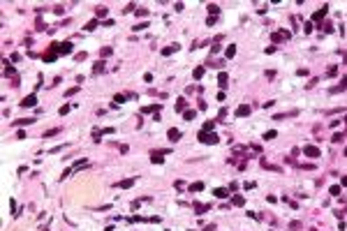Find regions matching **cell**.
Wrapping results in <instances>:
<instances>
[{"label": "cell", "mask_w": 347, "mask_h": 231, "mask_svg": "<svg viewBox=\"0 0 347 231\" xmlns=\"http://www.w3.org/2000/svg\"><path fill=\"white\" fill-rule=\"evenodd\" d=\"M72 42H60V44H51V49H49V53H56V56H67V53H72Z\"/></svg>", "instance_id": "6da1fadb"}, {"label": "cell", "mask_w": 347, "mask_h": 231, "mask_svg": "<svg viewBox=\"0 0 347 231\" xmlns=\"http://www.w3.org/2000/svg\"><path fill=\"white\" fill-rule=\"evenodd\" d=\"M86 166H88V160H76V162H74V164L69 166V169L65 171V173L60 176V178H69L72 173H76V171H81V169H86Z\"/></svg>", "instance_id": "7a4b0ae2"}, {"label": "cell", "mask_w": 347, "mask_h": 231, "mask_svg": "<svg viewBox=\"0 0 347 231\" xmlns=\"http://www.w3.org/2000/svg\"><path fill=\"white\" fill-rule=\"evenodd\" d=\"M199 141L201 143H218V134H211V132H199Z\"/></svg>", "instance_id": "3957f363"}, {"label": "cell", "mask_w": 347, "mask_h": 231, "mask_svg": "<svg viewBox=\"0 0 347 231\" xmlns=\"http://www.w3.org/2000/svg\"><path fill=\"white\" fill-rule=\"evenodd\" d=\"M303 155L306 157H319V148L317 146H306L303 148Z\"/></svg>", "instance_id": "277c9868"}, {"label": "cell", "mask_w": 347, "mask_h": 231, "mask_svg": "<svg viewBox=\"0 0 347 231\" xmlns=\"http://www.w3.org/2000/svg\"><path fill=\"white\" fill-rule=\"evenodd\" d=\"M167 136H169V141H171V143H176V141H181V136H183V134H181V130L171 127V130L167 132Z\"/></svg>", "instance_id": "5b68a950"}, {"label": "cell", "mask_w": 347, "mask_h": 231, "mask_svg": "<svg viewBox=\"0 0 347 231\" xmlns=\"http://www.w3.org/2000/svg\"><path fill=\"white\" fill-rule=\"evenodd\" d=\"M35 104H37V95H35V93L28 95V97H23V102H21V106H26V109H28V106H35Z\"/></svg>", "instance_id": "8992f818"}, {"label": "cell", "mask_w": 347, "mask_h": 231, "mask_svg": "<svg viewBox=\"0 0 347 231\" xmlns=\"http://www.w3.org/2000/svg\"><path fill=\"white\" fill-rule=\"evenodd\" d=\"M326 12H329V5H324L322 9H317L315 14H313V21H322V19L326 16Z\"/></svg>", "instance_id": "52a82bcc"}, {"label": "cell", "mask_w": 347, "mask_h": 231, "mask_svg": "<svg viewBox=\"0 0 347 231\" xmlns=\"http://www.w3.org/2000/svg\"><path fill=\"white\" fill-rule=\"evenodd\" d=\"M167 153H169V150H162V153H160V150H155V153L151 155V162H155V164H158V162H162V160H164L162 155H167Z\"/></svg>", "instance_id": "ba28073f"}, {"label": "cell", "mask_w": 347, "mask_h": 231, "mask_svg": "<svg viewBox=\"0 0 347 231\" xmlns=\"http://www.w3.org/2000/svg\"><path fill=\"white\" fill-rule=\"evenodd\" d=\"M248 113H250V106H248V104H241V106L236 109V116H238V118H243V116H248Z\"/></svg>", "instance_id": "9c48e42d"}, {"label": "cell", "mask_w": 347, "mask_h": 231, "mask_svg": "<svg viewBox=\"0 0 347 231\" xmlns=\"http://www.w3.org/2000/svg\"><path fill=\"white\" fill-rule=\"evenodd\" d=\"M213 194H215L218 199H227V197H229V190H224V187H215V190H213Z\"/></svg>", "instance_id": "30bf717a"}, {"label": "cell", "mask_w": 347, "mask_h": 231, "mask_svg": "<svg viewBox=\"0 0 347 231\" xmlns=\"http://www.w3.org/2000/svg\"><path fill=\"white\" fill-rule=\"evenodd\" d=\"M178 49H181L178 44H169L167 49H162V56H171V53H174V51H178Z\"/></svg>", "instance_id": "8fae6325"}, {"label": "cell", "mask_w": 347, "mask_h": 231, "mask_svg": "<svg viewBox=\"0 0 347 231\" xmlns=\"http://www.w3.org/2000/svg\"><path fill=\"white\" fill-rule=\"evenodd\" d=\"M132 185H134V178H127V180H121V183H116V187H123V190L132 187Z\"/></svg>", "instance_id": "7c38bea8"}, {"label": "cell", "mask_w": 347, "mask_h": 231, "mask_svg": "<svg viewBox=\"0 0 347 231\" xmlns=\"http://www.w3.org/2000/svg\"><path fill=\"white\" fill-rule=\"evenodd\" d=\"M30 123H35L32 118H21V120H14V127H23V125H30Z\"/></svg>", "instance_id": "4fadbf2b"}, {"label": "cell", "mask_w": 347, "mask_h": 231, "mask_svg": "<svg viewBox=\"0 0 347 231\" xmlns=\"http://www.w3.org/2000/svg\"><path fill=\"white\" fill-rule=\"evenodd\" d=\"M160 104H151V106H144V113H158Z\"/></svg>", "instance_id": "5bb4252c"}, {"label": "cell", "mask_w": 347, "mask_h": 231, "mask_svg": "<svg viewBox=\"0 0 347 231\" xmlns=\"http://www.w3.org/2000/svg\"><path fill=\"white\" fill-rule=\"evenodd\" d=\"M345 88H347V76L343 79V83H340V86H336V88H331V93H340V90H345Z\"/></svg>", "instance_id": "9a60e30c"}, {"label": "cell", "mask_w": 347, "mask_h": 231, "mask_svg": "<svg viewBox=\"0 0 347 231\" xmlns=\"http://www.w3.org/2000/svg\"><path fill=\"white\" fill-rule=\"evenodd\" d=\"M213 127H215V120H206V123H204V130H201V132H211Z\"/></svg>", "instance_id": "2e32d148"}, {"label": "cell", "mask_w": 347, "mask_h": 231, "mask_svg": "<svg viewBox=\"0 0 347 231\" xmlns=\"http://www.w3.org/2000/svg\"><path fill=\"white\" fill-rule=\"evenodd\" d=\"M204 190V183H192L190 185V192H201Z\"/></svg>", "instance_id": "e0dca14e"}, {"label": "cell", "mask_w": 347, "mask_h": 231, "mask_svg": "<svg viewBox=\"0 0 347 231\" xmlns=\"http://www.w3.org/2000/svg\"><path fill=\"white\" fill-rule=\"evenodd\" d=\"M224 56H227V58H234V56H236V46L231 44V46H229V49L224 51Z\"/></svg>", "instance_id": "ac0fdd59"}, {"label": "cell", "mask_w": 347, "mask_h": 231, "mask_svg": "<svg viewBox=\"0 0 347 231\" xmlns=\"http://www.w3.org/2000/svg\"><path fill=\"white\" fill-rule=\"evenodd\" d=\"M127 97H134V95H116V97H114V102H116V104H121V102H125Z\"/></svg>", "instance_id": "d6986e66"}, {"label": "cell", "mask_w": 347, "mask_h": 231, "mask_svg": "<svg viewBox=\"0 0 347 231\" xmlns=\"http://www.w3.org/2000/svg\"><path fill=\"white\" fill-rule=\"evenodd\" d=\"M194 210L197 213H204V210H208V206L206 203H194Z\"/></svg>", "instance_id": "ffe728a7"}, {"label": "cell", "mask_w": 347, "mask_h": 231, "mask_svg": "<svg viewBox=\"0 0 347 231\" xmlns=\"http://www.w3.org/2000/svg\"><path fill=\"white\" fill-rule=\"evenodd\" d=\"M53 14L63 16V14H65V7H63V5H56V7H53Z\"/></svg>", "instance_id": "44dd1931"}, {"label": "cell", "mask_w": 347, "mask_h": 231, "mask_svg": "<svg viewBox=\"0 0 347 231\" xmlns=\"http://www.w3.org/2000/svg\"><path fill=\"white\" fill-rule=\"evenodd\" d=\"M95 28H97V19H93V21L86 23V30H95Z\"/></svg>", "instance_id": "7402d4cb"}, {"label": "cell", "mask_w": 347, "mask_h": 231, "mask_svg": "<svg viewBox=\"0 0 347 231\" xmlns=\"http://www.w3.org/2000/svg\"><path fill=\"white\" fill-rule=\"evenodd\" d=\"M102 69H104V63H102V60H100V63H95V67H93V72H95V74H100Z\"/></svg>", "instance_id": "603a6c76"}, {"label": "cell", "mask_w": 347, "mask_h": 231, "mask_svg": "<svg viewBox=\"0 0 347 231\" xmlns=\"http://www.w3.org/2000/svg\"><path fill=\"white\" fill-rule=\"evenodd\" d=\"M218 81H220V88H224V86H227V74H224V72L218 76Z\"/></svg>", "instance_id": "cb8c5ba5"}, {"label": "cell", "mask_w": 347, "mask_h": 231, "mask_svg": "<svg viewBox=\"0 0 347 231\" xmlns=\"http://www.w3.org/2000/svg\"><path fill=\"white\" fill-rule=\"evenodd\" d=\"M208 12H211V16H215V14L220 12V7H218V5H208Z\"/></svg>", "instance_id": "d4e9b609"}, {"label": "cell", "mask_w": 347, "mask_h": 231, "mask_svg": "<svg viewBox=\"0 0 347 231\" xmlns=\"http://www.w3.org/2000/svg\"><path fill=\"white\" fill-rule=\"evenodd\" d=\"M107 12H109L107 7H97V9H95V14H97V16H107Z\"/></svg>", "instance_id": "484cf974"}, {"label": "cell", "mask_w": 347, "mask_h": 231, "mask_svg": "<svg viewBox=\"0 0 347 231\" xmlns=\"http://www.w3.org/2000/svg\"><path fill=\"white\" fill-rule=\"evenodd\" d=\"M176 111H185V99H178L176 102Z\"/></svg>", "instance_id": "4316f807"}, {"label": "cell", "mask_w": 347, "mask_h": 231, "mask_svg": "<svg viewBox=\"0 0 347 231\" xmlns=\"http://www.w3.org/2000/svg\"><path fill=\"white\" fill-rule=\"evenodd\" d=\"M231 201H234V206H243V203H245V199H243V197H234Z\"/></svg>", "instance_id": "83f0119b"}, {"label": "cell", "mask_w": 347, "mask_h": 231, "mask_svg": "<svg viewBox=\"0 0 347 231\" xmlns=\"http://www.w3.org/2000/svg\"><path fill=\"white\" fill-rule=\"evenodd\" d=\"M144 28H148V23H137L132 30H134V33H139V30H144Z\"/></svg>", "instance_id": "f1b7e54d"}, {"label": "cell", "mask_w": 347, "mask_h": 231, "mask_svg": "<svg viewBox=\"0 0 347 231\" xmlns=\"http://www.w3.org/2000/svg\"><path fill=\"white\" fill-rule=\"evenodd\" d=\"M44 60H46V63H53V60H56V53H44Z\"/></svg>", "instance_id": "f546056e"}, {"label": "cell", "mask_w": 347, "mask_h": 231, "mask_svg": "<svg viewBox=\"0 0 347 231\" xmlns=\"http://www.w3.org/2000/svg\"><path fill=\"white\" fill-rule=\"evenodd\" d=\"M336 74H338V67H329L326 69V76H336Z\"/></svg>", "instance_id": "4dcf8cb0"}, {"label": "cell", "mask_w": 347, "mask_h": 231, "mask_svg": "<svg viewBox=\"0 0 347 231\" xmlns=\"http://www.w3.org/2000/svg\"><path fill=\"white\" fill-rule=\"evenodd\" d=\"M201 76H204V67H197L194 69V79H201Z\"/></svg>", "instance_id": "1f68e13d"}, {"label": "cell", "mask_w": 347, "mask_h": 231, "mask_svg": "<svg viewBox=\"0 0 347 231\" xmlns=\"http://www.w3.org/2000/svg\"><path fill=\"white\" fill-rule=\"evenodd\" d=\"M275 136H278V134H275V130H273V132H266V134H264V139H266V141H271V139H275Z\"/></svg>", "instance_id": "d6a6232c"}, {"label": "cell", "mask_w": 347, "mask_h": 231, "mask_svg": "<svg viewBox=\"0 0 347 231\" xmlns=\"http://www.w3.org/2000/svg\"><path fill=\"white\" fill-rule=\"evenodd\" d=\"M329 192H331V194H333V197H338V194H340V187H338V185H333V187H331V190H329Z\"/></svg>", "instance_id": "836d02e7"}, {"label": "cell", "mask_w": 347, "mask_h": 231, "mask_svg": "<svg viewBox=\"0 0 347 231\" xmlns=\"http://www.w3.org/2000/svg\"><path fill=\"white\" fill-rule=\"evenodd\" d=\"M130 12H134V2H130L125 9H123V14H130Z\"/></svg>", "instance_id": "e575fe53"}, {"label": "cell", "mask_w": 347, "mask_h": 231, "mask_svg": "<svg viewBox=\"0 0 347 231\" xmlns=\"http://www.w3.org/2000/svg\"><path fill=\"white\" fill-rule=\"evenodd\" d=\"M194 116H197L194 111H185V120H194Z\"/></svg>", "instance_id": "d590c367"}, {"label": "cell", "mask_w": 347, "mask_h": 231, "mask_svg": "<svg viewBox=\"0 0 347 231\" xmlns=\"http://www.w3.org/2000/svg\"><path fill=\"white\" fill-rule=\"evenodd\" d=\"M58 132H60V130H58V127H56V130H49V132L44 134V136H46V139H49V136H56V134H58Z\"/></svg>", "instance_id": "8d00e7d4"}, {"label": "cell", "mask_w": 347, "mask_h": 231, "mask_svg": "<svg viewBox=\"0 0 347 231\" xmlns=\"http://www.w3.org/2000/svg\"><path fill=\"white\" fill-rule=\"evenodd\" d=\"M137 16H148V9H137Z\"/></svg>", "instance_id": "74e56055"}, {"label": "cell", "mask_w": 347, "mask_h": 231, "mask_svg": "<svg viewBox=\"0 0 347 231\" xmlns=\"http://www.w3.org/2000/svg\"><path fill=\"white\" fill-rule=\"evenodd\" d=\"M67 111H69V104H65V106H60V116H65Z\"/></svg>", "instance_id": "f35d334b"}, {"label": "cell", "mask_w": 347, "mask_h": 231, "mask_svg": "<svg viewBox=\"0 0 347 231\" xmlns=\"http://www.w3.org/2000/svg\"><path fill=\"white\" fill-rule=\"evenodd\" d=\"M340 183H343V185H347V176H343V180H340Z\"/></svg>", "instance_id": "ab89813d"}, {"label": "cell", "mask_w": 347, "mask_h": 231, "mask_svg": "<svg viewBox=\"0 0 347 231\" xmlns=\"http://www.w3.org/2000/svg\"><path fill=\"white\" fill-rule=\"evenodd\" d=\"M206 231H215V227H206Z\"/></svg>", "instance_id": "60d3db41"}, {"label": "cell", "mask_w": 347, "mask_h": 231, "mask_svg": "<svg viewBox=\"0 0 347 231\" xmlns=\"http://www.w3.org/2000/svg\"><path fill=\"white\" fill-rule=\"evenodd\" d=\"M345 155H347V148H345Z\"/></svg>", "instance_id": "b9f144b4"}]
</instances>
